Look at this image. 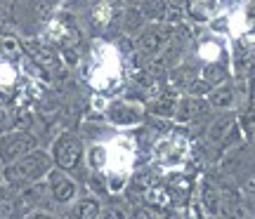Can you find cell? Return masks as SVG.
Here are the masks:
<instances>
[{"label": "cell", "instance_id": "3957f363", "mask_svg": "<svg viewBox=\"0 0 255 219\" xmlns=\"http://www.w3.org/2000/svg\"><path fill=\"white\" fill-rule=\"evenodd\" d=\"M170 38H173V31L168 26H163V24L144 28V31L139 33V38H137V55L146 57V59H149V57H156L165 47V43H168Z\"/></svg>", "mask_w": 255, "mask_h": 219}, {"label": "cell", "instance_id": "5b68a950", "mask_svg": "<svg viewBox=\"0 0 255 219\" xmlns=\"http://www.w3.org/2000/svg\"><path fill=\"white\" fill-rule=\"evenodd\" d=\"M210 104L206 99H196V97H184L182 101H177V109H175V118L180 123H191L196 118L208 116Z\"/></svg>", "mask_w": 255, "mask_h": 219}, {"label": "cell", "instance_id": "d4e9b609", "mask_svg": "<svg viewBox=\"0 0 255 219\" xmlns=\"http://www.w3.org/2000/svg\"><path fill=\"white\" fill-rule=\"evenodd\" d=\"M102 153H104L102 148H95V151H92V163H95V165L102 163Z\"/></svg>", "mask_w": 255, "mask_h": 219}, {"label": "cell", "instance_id": "5bb4252c", "mask_svg": "<svg viewBox=\"0 0 255 219\" xmlns=\"http://www.w3.org/2000/svg\"><path fill=\"white\" fill-rule=\"evenodd\" d=\"M175 87H189L191 82L196 80V71L191 66H175V71L170 73Z\"/></svg>", "mask_w": 255, "mask_h": 219}, {"label": "cell", "instance_id": "603a6c76", "mask_svg": "<svg viewBox=\"0 0 255 219\" xmlns=\"http://www.w3.org/2000/svg\"><path fill=\"white\" fill-rule=\"evenodd\" d=\"M244 191H246L248 196H253V198H255V177L246 182V186H244Z\"/></svg>", "mask_w": 255, "mask_h": 219}, {"label": "cell", "instance_id": "2e32d148", "mask_svg": "<svg viewBox=\"0 0 255 219\" xmlns=\"http://www.w3.org/2000/svg\"><path fill=\"white\" fill-rule=\"evenodd\" d=\"M144 24V14H142V9H135L130 7L126 12V31H137V28Z\"/></svg>", "mask_w": 255, "mask_h": 219}, {"label": "cell", "instance_id": "7a4b0ae2", "mask_svg": "<svg viewBox=\"0 0 255 219\" xmlns=\"http://www.w3.org/2000/svg\"><path fill=\"white\" fill-rule=\"evenodd\" d=\"M38 146V139L31 135V132H24V130H17V132H7L0 137V160L5 165L17 163L19 158L33 153Z\"/></svg>", "mask_w": 255, "mask_h": 219}, {"label": "cell", "instance_id": "ba28073f", "mask_svg": "<svg viewBox=\"0 0 255 219\" xmlns=\"http://www.w3.org/2000/svg\"><path fill=\"white\" fill-rule=\"evenodd\" d=\"M26 50H28V55L33 57V62H38V64L45 66V69H57V64H59V59H57L55 52L47 45L38 43V40H28Z\"/></svg>", "mask_w": 255, "mask_h": 219}, {"label": "cell", "instance_id": "8fae6325", "mask_svg": "<svg viewBox=\"0 0 255 219\" xmlns=\"http://www.w3.org/2000/svg\"><path fill=\"white\" fill-rule=\"evenodd\" d=\"M100 203L95 201V198H83V201L76 203V208H73L71 217L73 219H97L100 217Z\"/></svg>", "mask_w": 255, "mask_h": 219}, {"label": "cell", "instance_id": "277c9868", "mask_svg": "<svg viewBox=\"0 0 255 219\" xmlns=\"http://www.w3.org/2000/svg\"><path fill=\"white\" fill-rule=\"evenodd\" d=\"M81 155H83V146L73 135H62L52 146V158H55V163L62 170H73L76 165L81 163Z\"/></svg>", "mask_w": 255, "mask_h": 219}, {"label": "cell", "instance_id": "30bf717a", "mask_svg": "<svg viewBox=\"0 0 255 219\" xmlns=\"http://www.w3.org/2000/svg\"><path fill=\"white\" fill-rule=\"evenodd\" d=\"M201 80L206 82V85H210L213 90H215V87H222L225 80H227V71H225V66H220V64H208V66H203Z\"/></svg>", "mask_w": 255, "mask_h": 219}, {"label": "cell", "instance_id": "9c48e42d", "mask_svg": "<svg viewBox=\"0 0 255 219\" xmlns=\"http://www.w3.org/2000/svg\"><path fill=\"white\" fill-rule=\"evenodd\" d=\"M109 118L114 123H119V125H130V123H137V120L142 118V109H135V106H130V104H114L109 109Z\"/></svg>", "mask_w": 255, "mask_h": 219}, {"label": "cell", "instance_id": "8992f818", "mask_svg": "<svg viewBox=\"0 0 255 219\" xmlns=\"http://www.w3.org/2000/svg\"><path fill=\"white\" fill-rule=\"evenodd\" d=\"M50 182H52V196L57 203H69L76 198V184L69 177L50 170Z\"/></svg>", "mask_w": 255, "mask_h": 219}, {"label": "cell", "instance_id": "e0dca14e", "mask_svg": "<svg viewBox=\"0 0 255 219\" xmlns=\"http://www.w3.org/2000/svg\"><path fill=\"white\" fill-rule=\"evenodd\" d=\"M0 50H2L5 55H9V57H19V55H21V47H19V43L12 36H5L2 40H0Z\"/></svg>", "mask_w": 255, "mask_h": 219}, {"label": "cell", "instance_id": "7c38bea8", "mask_svg": "<svg viewBox=\"0 0 255 219\" xmlns=\"http://www.w3.org/2000/svg\"><path fill=\"white\" fill-rule=\"evenodd\" d=\"M175 109H177V99H175V94H161L158 99H154V104L149 106L151 113L156 116H163V118H170L175 116Z\"/></svg>", "mask_w": 255, "mask_h": 219}, {"label": "cell", "instance_id": "ffe728a7", "mask_svg": "<svg viewBox=\"0 0 255 219\" xmlns=\"http://www.w3.org/2000/svg\"><path fill=\"white\" fill-rule=\"evenodd\" d=\"M187 219H206L203 217V208H201V201L191 198L189 205H187Z\"/></svg>", "mask_w": 255, "mask_h": 219}, {"label": "cell", "instance_id": "9a60e30c", "mask_svg": "<svg viewBox=\"0 0 255 219\" xmlns=\"http://www.w3.org/2000/svg\"><path fill=\"white\" fill-rule=\"evenodd\" d=\"M232 125H234V118H220L213 123V128H210V142L213 144H222L225 142V137H227V132L232 130Z\"/></svg>", "mask_w": 255, "mask_h": 219}, {"label": "cell", "instance_id": "44dd1931", "mask_svg": "<svg viewBox=\"0 0 255 219\" xmlns=\"http://www.w3.org/2000/svg\"><path fill=\"white\" fill-rule=\"evenodd\" d=\"M12 212H14L12 201H7V198H0V219H9V217H12Z\"/></svg>", "mask_w": 255, "mask_h": 219}, {"label": "cell", "instance_id": "7402d4cb", "mask_svg": "<svg viewBox=\"0 0 255 219\" xmlns=\"http://www.w3.org/2000/svg\"><path fill=\"white\" fill-rule=\"evenodd\" d=\"M97 219H123V215L119 210H104V212H100Z\"/></svg>", "mask_w": 255, "mask_h": 219}, {"label": "cell", "instance_id": "484cf974", "mask_svg": "<svg viewBox=\"0 0 255 219\" xmlns=\"http://www.w3.org/2000/svg\"><path fill=\"white\" fill-rule=\"evenodd\" d=\"M28 219H55L52 215H45V212H36V215H31Z\"/></svg>", "mask_w": 255, "mask_h": 219}, {"label": "cell", "instance_id": "83f0119b", "mask_svg": "<svg viewBox=\"0 0 255 219\" xmlns=\"http://www.w3.org/2000/svg\"><path fill=\"white\" fill-rule=\"evenodd\" d=\"M253 146H255V135H253Z\"/></svg>", "mask_w": 255, "mask_h": 219}, {"label": "cell", "instance_id": "d6986e66", "mask_svg": "<svg viewBox=\"0 0 255 219\" xmlns=\"http://www.w3.org/2000/svg\"><path fill=\"white\" fill-rule=\"evenodd\" d=\"M187 90L191 92V97H196V99H199V97H203V94H210V92H213V87H210V85H206L203 80H194Z\"/></svg>", "mask_w": 255, "mask_h": 219}, {"label": "cell", "instance_id": "6da1fadb", "mask_svg": "<svg viewBox=\"0 0 255 219\" xmlns=\"http://www.w3.org/2000/svg\"><path fill=\"white\" fill-rule=\"evenodd\" d=\"M50 163L52 158L43 151H33V153L19 158L17 163H12L5 167V182L12 186H21V184H33L38 179H43L45 174H50Z\"/></svg>", "mask_w": 255, "mask_h": 219}, {"label": "cell", "instance_id": "ac0fdd59", "mask_svg": "<svg viewBox=\"0 0 255 219\" xmlns=\"http://www.w3.org/2000/svg\"><path fill=\"white\" fill-rule=\"evenodd\" d=\"M241 128H244V132L251 135V137L255 135V109H248L246 113H244V118H241Z\"/></svg>", "mask_w": 255, "mask_h": 219}, {"label": "cell", "instance_id": "52a82bcc", "mask_svg": "<svg viewBox=\"0 0 255 219\" xmlns=\"http://www.w3.org/2000/svg\"><path fill=\"white\" fill-rule=\"evenodd\" d=\"M201 208H203V212H208L210 217H218L220 210H222V196L210 182L201 184Z\"/></svg>", "mask_w": 255, "mask_h": 219}, {"label": "cell", "instance_id": "4fadbf2b", "mask_svg": "<svg viewBox=\"0 0 255 219\" xmlns=\"http://www.w3.org/2000/svg\"><path fill=\"white\" fill-rule=\"evenodd\" d=\"M208 104L215 106V109H229V106L234 104V92H232V87H227V85L215 87V90L208 94Z\"/></svg>", "mask_w": 255, "mask_h": 219}, {"label": "cell", "instance_id": "f1b7e54d", "mask_svg": "<svg viewBox=\"0 0 255 219\" xmlns=\"http://www.w3.org/2000/svg\"><path fill=\"white\" fill-rule=\"evenodd\" d=\"M213 219H218V217H213Z\"/></svg>", "mask_w": 255, "mask_h": 219}, {"label": "cell", "instance_id": "cb8c5ba5", "mask_svg": "<svg viewBox=\"0 0 255 219\" xmlns=\"http://www.w3.org/2000/svg\"><path fill=\"white\" fill-rule=\"evenodd\" d=\"M132 219H151V215H149V212H146L144 208H139V210H135Z\"/></svg>", "mask_w": 255, "mask_h": 219}, {"label": "cell", "instance_id": "4316f807", "mask_svg": "<svg viewBox=\"0 0 255 219\" xmlns=\"http://www.w3.org/2000/svg\"><path fill=\"white\" fill-rule=\"evenodd\" d=\"M5 123H7V113H5V109L0 106V130L5 128Z\"/></svg>", "mask_w": 255, "mask_h": 219}]
</instances>
